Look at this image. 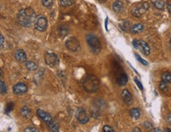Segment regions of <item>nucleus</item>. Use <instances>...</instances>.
<instances>
[{
	"label": "nucleus",
	"instance_id": "f257e3e1",
	"mask_svg": "<svg viewBox=\"0 0 171 132\" xmlns=\"http://www.w3.org/2000/svg\"><path fill=\"white\" fill-rule=\"evenodd\" d=\"M37 15L34 10L31 8H26L20 10L18 14V21L19 24L25 27H30L35 22Z\"/></svg>",
	"mask_w": 171,
	"mask_h": 132
},
{
	"label": "nucleus",
	"instance_id": "f03ea898",
	"mask_svg": "<svg viewBox=\"0 0 171 132\" xmlns=\"http://www.w3.org/2000/svg\"><path fill=\"white\" fill-rule=\"evenodd\" d=\"M82 85L84 89L88 93H94L98 91L100 86L99 79L96 76L87 74L82 79Z\"/></svg>",
	"mask_w": 171,
	"mask_h": 132
},
{
	"label": "nucleus",
	"instance_id": "7ed1b4c3",
	"mask_svg": "<svg viewBox=\"0 0 171 132\" xmlns=\"http://www.w3.org/2000/svg\"><path fill=\"white\" fill-rule=\"evenodd\" d=\"M149 8H150V5L148 2H137L133 5L132 8V14L136 18H140L144 14H146Z\"/></svg>",
	"mask_w": 171,
	"mask_h": 132
},
{
	"label": "nucleus",
	"instance_id": "20e7f679",
	"mask_svg": "<svg viewBox=\"0 0 171 132\" xmlns=\"http://www.w3.org/2000/svg\"><path fill=\"white\" fill-rule=\"evenodd\" d=\"M87 44H89L90 48L94 53H98L101 48V44L99 39L94 35H87Z\"/></svg>",
	"mask_w": 171,
	"mask_h": 132
},
{
	"label": "nucleus",
	"instance_id": "39448f33",
	"mask_svg": "<svg viewBox=\"0 0 171 132\" xmlns=\"http://www.w3.org/2000/svg\"><path fill=\"white\" fill-rule=\"evenodd\" d=\"M66 48L71 52H78L80 48V44L75 37H70L65 42Z\"/></svg>",
	"mask_w": 171,
	"mask_h": 132
},
{
	"label": "nucleus",
	"instance_id": "423d86ee",
	"mask_svg": "<svg viewBox=\"0 0 171 132\" xmlns=\"http://www.w3.org/2000/svg\"><path fill=\"white\" fill-rule=\"evenodd\" d=\"M44 59H45L46 63L48 64V66H52V67H55L59 64V58L55 53H46Z\"/></svg>",
	"mask_w": 171,
	"mask_h": 132
},
{
	"label": "nucleus",
	"instance_id": "0eeeda50",
	"mask_svg": "<svg viewBox=\"0 0 171 132\" xmlns=\"http://www.w3.org/2000/svg\"><path fill=\"white\" fill-rule=\"evenodd\" d=\"M48 27V21L44 16H39L36 21V25H35V28L36 29L40 31V32H43L45 31L46 29Z\"/></svg>",
	"mask_w": 171,
	"mask_h": 132
},
{
	"label": "nucleus",
	"instance_id": "6e6552de",
	"mask_svg": "<svg viewBox=\"0 0 171 132\" xmlns=\"http://www.w3.org/2000/svg\"><path fill=\"white\" fill-rule=\"evenodd\" d=\"M76 116L77 120L80 123H82V124L87 123V122L89 121V117L87 116V112H86L84 108H78V109L77 110Z\"/></svg>",
	"mask_w": 171,
	"mask_h": 132
},
{
	"label": "nucleus",
	"instance_id": "1a4fd4ad",
	"mask_svg": "<svg viewBox=\"0 0 171 132\" xmlns=\"http://www.w3.org/2000/svg\"><path fill=\"white\" fill-rule=\"evenodd\" d=\"M28 90V88L26 86V85L24 83H18L13 87V92L14 94L16 95H21V94L26 93Z\"/></svg>",
	"mask_w": 171,
	"mask_h": 132
},
{
	"label": "nucleus",
	"instance_id": "9d476101",
	"mask_svg": "<svg viewBox=\"0 0 171 132\" xmlns=\"http://www.w3.org/2000/svg\"><path fill=\"white\" fill-rule=\"evenodd\" d=\"M121 97L122 100H124V102L127 105H131L133 101V95L130 92L128 91V89H124L122 93H121Z\"/></svg>",
	"mask_w": 171,
	"mask_h": 132
},
{
	"label": "nucleus",
	"instance_id": "9b49d317",
	"mask_svg": "<svg viewBox=\"0 0 171 132\" xmlns=\"http://www.w3.org/2000/svg\"><path fill=\"white\" fill-rule=\"evenodd\" d=\"M37 116L40 117V118L42 119L43 121H44L45 123H50L53 121V118H52V116H51L50 114H48V112H44L43 110L41 109H38L37 111Z\"/></svg>",
	"mask_w": 171,
	"mask_h": 132
},
{
	"label": "nucleus",
	"instance_id": "f8f14e48",
	"mask_svg": "<svg viewBox=\"0 0 171 132\" xmlns=\"http://www.w3.org/2000/svg\"><path fill=\"white\" fill-rule=\"evenodd\" d=\"M14 57L15 59L18 60L19 62H21V63H23V62L26 61V54L23 50L21 49H19V50L16 51L15 53H14Z\"/></svg>",
	"mask_w": 171,
	"mask_h": 132
},
{
	"label": "nucleus",
	"instance_id": "ddd939ff",
	"mask_svg": "<svg viewBox=\"0 0 171 132\" xmlns=\"http://www.w3.org/2000/svg\"><path fill=\"white\" fill-rule=\"evenodd\" d=\"M139 42V48H141L142 52L145 55H148L150 54V47L144 41H138Z\"/></svg>",
	"mask_w": 171,
	"mask_h": 132
},
{
	"label": "nucleus",
	"instance_id": "4468645a",
	"mask_svg": "<svg viewBox=\"0 0 171 132\" xmlns=\"http://www.w3.org/2000/svg\"><path fill=\"white\" fill-rule=\"evenodd\" d=\"M113 10L115 12H117V13H120L124 9V5L122 3L121 1H116V2H114L113 5Z\"/></svg>",
	"mask_w": 171,
	"mask_h": 132
},
{
	"label": "nucleus",
	"instance_id": "2eb2a0df",
	"mask_svg": "<svg viewBox=\"0 0 171 132\" xmlns=\"http://www.w3.org/2000/svg\"><path fill=\"white\" fill-rule=\"evenodd\" d=\"M128 76L126 75L125 74H121L117 77V83L120 86H123L126 85V83L128 82Z\"/></svg>",
	"mask_w": 171,
	"mask_h": 132
},
{
	"label": "nucleus",
	"instance_id": "dca6fc26",
	"mask_svg": "<svg viewBox=\"0 0 171 132\" xmlns=\"http://www.w3.org/2000/svg\"><path fill=\"white\" fill-rule=\"evenodd\" d=\"M144 29V26L143 24H136V25H135L134 26L132 27L131 29V31L133 33H139V32H141Z\"/></svg>",
	"mask_w": 171,
	"mask_h": 132
},
{
	"label": "nucleus",
	"instance_id": "f3484780",
	"mask_svg": "<svg viewBox=\"0 0 171 132\" xmlns=\"http://www.w3.org/2000/svg\"><path fill=\"white\" fill-rule=\"evenodd\" d=\"M25 67H26L27 70H29V71H33L37 70V63H35L34 62L29 60V61H25Z\"/></svg>",
	"mask_w": 171,
	"mask_h": 132
},
{
	"label": "nucleus",
	"instance_id": "a211bd4d",
	"mask_svg": "<svg viewBox=\"0 0 171 132\" xmlns=\"http://www.w3.org/2000/svg\"><path fill=\"white\" fill-rule=\"evenodd\" d=\"M130 115L133 118L137 119H139V117H140V116H141V112H140V110H139V108H133V109L131 110Z\"/></svg>",
	"mask_w": 171,
	"mask_h": 132
},
{
	"label": "nucleus",
	"instance_id": "6ab92c4d",
	"mask_svg": "<svg viewBox=\"0 0 171 132\" xmlns=\"http://www.w3.org/2000/svg\"><path fill=\"white\" fill-rule=\"evenodd\" d=\"M162 82L166 83H171V73L170 72H164L162 74Z\"/></svg>",
	"mask_w": 171,
	"mask_h": 132
},
{
	"label": "nucleus",
	"instance_id": "aec40b11",
	"mask_svg": "<svg viewBox=\"0 0 171 132\" xmlns=\"http://www.w3.org/2000/svg\"><path fill=\"white\" fill-rule=\"evenodd\" d=\"M21 113L22 116H24L25 118H29V117L31 116V110H30L29 108L25 106V107L21 108Z\"/></svg>",
	"mask_w": 171,
	"mask_h": 132
},
{
	"label": "nucleus",
	"instance_id": "412c9836",
	"mask_svg": "<svg viewBox=\"0 0 171 132\" xmlns=\"http://www.w3.org/2000/svg\"><path fill=\"white\" fill-rule=\"evenodd\" d=\"M59 3L62 7H67L72 6L75 3V1L74 0H59Z\"/></svg>",
	"mask_w": 171,
	"mask_h": 132
},
{
	"label": "nucleus",
	"instance_id": "4be33fe9",
	"mask_svg": "<svg viewBox=\"0 0 171 132\" xmlns=\"http://www.w3.org/2000/svg\"><path fill=\"white\" fill-rule=\"evenodd\" d=\"M7 93V85L3 81L0 80V94H6Z\"/></svg>",
	"mask_w": 171,
	"mask_h": 132
},
{
	"label": "nucleus",
	"instance_id": "5701e85b",
	"mask_svg": "<svg viewBox=\"0 0 171 132\" xmlns=\"http://www.w3.org/2000/svg\"><path fill=\"white\" fill-rule=\"evenodd\" d=\"M155 7L158 10H163L165 7V3L162 0H157L155 2Z\"/></svg>",
	"mask_w": 171,
	"mask_h": 132
},
{
	"label": "nucleus",
	"instance_id": "b1692460",
	"mask_svg": "<svg viewBox=\"0 0 171 132\" xmlns=\"http://www.w3.org/2000/svg\"><path fill=\"white\" fill-rule=\"evenodd\" d=\"M120 27L121 28V29L126 32L130 29V23H129V21H124L121 24H120Z\"/></svg>",
	"mask_w": 171,
	"mask_h": 132
},
{
	"label": "nucleus",
	"instance_id": "393cba45",
	"mask_svg": "<svg viewBox=\"0 0 171 132\" xmlns=\"http://www.w3.org/2000/svg\"><path fill=\"white\" fill-rule=\"evenodd\" d=\"M41 2L44 7H47V8H50L53 5V0H41Z\"/></svg>",
	"mask_w": 171,
	"mask_h": 132
},
{
	"label": "nucleus",
	"instance_id": "a878e982",
	"mask_svg": "<svg viewBox=\"0 0 171 132\" xmlns=\"http://www.w3.org/2000/svg\"><path fill=\"white\" fill-rule=\"evenodd\" d=\"M48 126H49V128H50L52 131L54 132L59 131V127H58V125H57L56 123H53V121L50 122V123H48Z\"/></svg>",
	"mask_w": 171,
	"mask_h": 132
},
{
	"label": "nucleus",
	"instance_id": "bb28decb",
	"mask_svg": "<svg viewBox=\"0 0 171 132\" xmlns=\"http://www.w3.org/2000/svg\"><path fill=\"white\" fill-rule=\"evenodd\" d=\"M159 89L162 91H167V89H168V86H167V83L164 82H162L159 85Z\"/></svg>",
	"mask_w": 171,
	"mask_h": 132
},
{
	"label": "nucleus",
	"instance_id": "cd10ccee",
	"mask_svg": "<svg viewBox=\"0 0 171 132\" xmlns=\"http://www.w3.org/2000/svg\"><path fill=\"white\" fill-rule=\"evenodd\" d=\"M135 58H136L137 59H138V61L139 62H140V63H143L144 64V65H145V66H147V65H148V63H147V61H145V60H144V59H142L141 57L139 56V55H138V54H135Z\"/></svg>",
	"mask_w": 171,
	"mask_h": 132
},
{
	"label": "nucleus",
	"instance_id": "c85d7f7f",
	"mask_svg": "<svg viewBox=\"0 0 171 132\" xmlns=\"http://www.w3.org/2000/svg\"><path fill=\"white\" fill-rule=\"evenodd\" d=\"M13 108H14V105H13V103H9L8 105H7V108H6V112L8 113L13 109Z\"/></svg>",
	"mask_w": 171,
	"mask_h": 132
},
{
	"label": "nucleus",
	"instance_id": "c756f323",
	"mask_svg": "<svg viewBox=\"0 0 171 132\" xmlns=\"http://www.w3.org/2000/svg\"><path fill=\"white\" fill-rule=\"evenodd\" d=\"M103 131L104 132H114V130L112 128H111V127L106 125L103 128Z\"/></svg>",
	"mask_w": 171,
	"mask_h": 132
},
{
	"label": "nucleus",
	"instance_id": "7c9ffc66",
	"mask_svg": "<svg viewBox=\"0 0 171 132\" xmlns=\"http://www.w3.org/2000/svg\"><path fill=\"white\" fill-rule=\"evenodd\" d=\"M25 132H37V129L36 128H33V127H30V128H27L25 129Z\"/></svg>",
	"mask_w": 171,
	"mask_h": 132
},
{
	"label": "nucleus",
	"instance_id": "2f4dec72",
	"mask_svg": "<svg viewBox=\"0 0 171 132\" xmlns=\"http://www.w3.org/2000/svg\"><path fill=\"white\" fill-rule=\"evenodd\" d=\"M134 80H135V83H136L137 86H138V87H139V89H141V90H143V89H144V87H143V86H142L141 82H139L137 77H135Z\"/></svg>",
	"mask_w": 171,
	"mask_h": 132
},
{
	"label": "nucleus",
	"instance_id": "473e14b6",
	"mask_svg": "<svg viewBox=\"0 0 171 132\" xmlns=\"http://www.w3.org/2000/svg\"><path fill=\"white\" fill-rule=\"evenodd\" d=\"M133 46H134V48H135V49H138V48H139V42H138V40H136V39L133 40Z\"/></svg>",
	"mask_w": 171,
	"mask_h": 132
},
{
	"label": "nucleus",
	"instance_id": "72a5a7b5",
	"mask_svg": "<svg viewBox=\"0 0 171 132\" xmlns=\"http://www.w3.org/2000/svg\"><path fill=\"white\" fill-rule=\"evenodd\" d=\"M167 6L168 11L171 14V0H167Z\"/></svg>",
	"mask_w": 171,
	"mask_h": 132
},
{
	"label": "nucleus",
	"instance_id": "f704fd0d",
	"mask_svg": "<svg viewBox=\"0 0 171 132\" xmlns=\"http://www.w3.org/2000/svg\"><path fill=\"white\" fill-rule=\"evenodd\" d=\"M3 44H4V37L0 33V47L3 46Z\"/></svg>",
	"mask_w": 171,
	"mask_h": 132
},
{
	"label": "nucleus",
	"instance_id": "c9c22d12",
	"mask_svg": "<svg viewBox=\"0 0 171 132\" xmlns=\"http://www.w3.org/2000/svg\"><path fill=\"white\" fill-rule=\"evenodd\" d=\"M144 127H145V128H147V130H150V129H151V128H152V126H151V123H144Z\"/></svg>",
	"mask_w": 171,
	"mask_h": 132
},
{
	"label": "nucleus",
	"instance_id": "e433bc0d",
	"mask_svg": "<svg viewBox=\"0 0 171 132\" xmlns=\"http://www.w3.org/2000/svg\"><path fill=\"white\" fill-rule=\"evenodd\" d=\"M167 123H169L170 125L171 126V113H169L167 116Z\"/></svg>",
	"mask_w": 171,
	"mask_h": 132
},
{
	"label": "nucleus",
	"instance_id": "4c0bfd02",
	"mask_svg": "<svg viewBox=\"0 0 171 132\" xmlns=\"http://www.w3.org/2000/svg\"><path fill=\"white\" fill-rule=\"evenodd\" d=\"M133 131H138V132H140V131H141V130H140V129H139V128H134V129H133Z\"/></svg>",
	"mask_w": 171,
	"mask_h": 132
},
{
	"label": "nucleus",
	"instance_id": "58836bf2",
	"mask_svg": "<svg viewBox=\"0 0 171 132\" xmlns=\"http://www.w3.org/2000/svg\"><path fill=\"white\" fill-rule=\"evenodd\" d=\"M154 131H161V130H160V128H155Z\"/></svg>",
	"mask_w": 171,
	"mask_h": 132
},
{
	"label": "nucleus",
	"instance_id": "ea45409f",
	"mask_svg": "<svg viewBox=\"0 0 171 132\" xmlns=\"http://www.w3.org/2000/svg\"><path fill=\"white\" fill-rule=\"evenodd\" d=\"M165 131H169V132H171V130L170 129H169V128H165Z\"/></svg>",
	"mask_w": 171,
	"mask_h": 132
},
{
	"label": "nucleus",
	"instance_id": "a19ab883",
	"mask_svg": "<svg viewBox=\"0 0 171 132\" xmlns=\"http://www.w3.org/2000/svg\"><path fill=\"white\" fill-rule=\"evenodd\" d=\"M0 76H3V73H2V71L1 68H0Z\"/></svg>",
	"mask_w": 171,
	"mask_h": 132
},
{
	"label": "nucleus",
	"instance_id": "79ce46f5",
	"mask_svg": "<svg viewBox=\"0 0 171 132\" xmlns=\"http://www.w3.org/2000/svg\"><path fill=\"white\" fill-rule=\"evenodd\" d=\"M101 2H106V0H99Z\"/></svg>",
	"mask_w": 171,
	"mask_h": 132
},
{
	"label": "nucleus",
	"instance_id": "37998d69",
	"mask_svg": "<svg viewBox=\"0 0 171 132\" xmlns=\"http://www.w3.org/2000/svg\"><path fill=\"white\" fill-rule=\"evenodd\" d=\"M170 43H171V39H170Z\"/></svg>",
	"mask_w": 171,
	"mask_h": 132
}]
</instances>
